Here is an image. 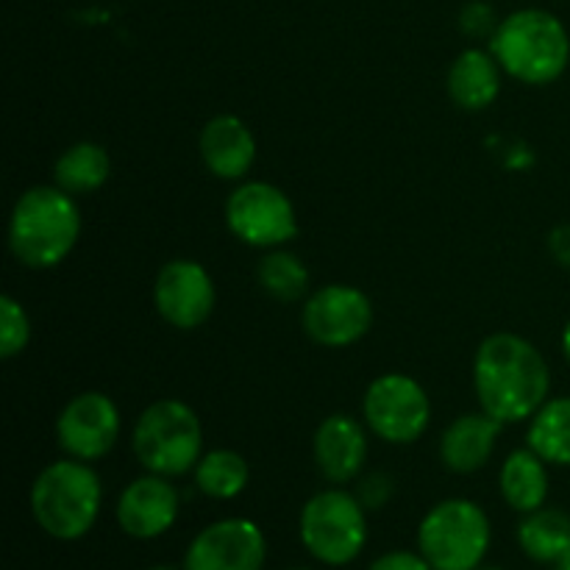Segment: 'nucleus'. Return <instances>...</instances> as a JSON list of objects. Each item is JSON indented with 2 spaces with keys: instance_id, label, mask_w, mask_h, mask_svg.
<instances>
[{
  "instance_id": "f257e3e1",
  "label": "nucleus",
  "mask_w": 570,
  "mask_h": 570,
  "mask_svg": "<svg viewBox=\"0 0 570 570\" xmlns=\"http://www.w3.org/2000/svg\"><path fill=\"white\" fill-rule=\"evenodd\" d=\"M473 387L482 412L504 426L532 421L534 412L549 401V362L538 345L521 334H490L473 356Z\"/></svg>"
},
{
  "instance_id": "f03ea898",
  "label": "nucleus",
  "mask_w": 570,
  "mask_h": 570,
  "mask_svg": "<svg viewBox=\"0 0 570 570\" xmlns=\"http://www.w3.org/2000/svg\"><path fill=\"white\" fill-rule=\"evenodd\" d=\"M81 237L76 195L61 187L26 189L9 217V250L22 267L50 271L61 265Z\"/></svg>"
},
{
  "instance_id": "7ed1b4c3",
  "label": "nucleus",
  "mask_w": 570,
  "mask_h": 570,
  "mask_svg": "<svg viewBox=\"0 0 570 570\" xmlns=\"http://www.w3.org/2000/svg\"><path fill=\"white\" fill-rule=\"evenodd\" d=\"M490 53L515 81L546 87L568 70V28L560 17L546 9L512 11L490 37Z\"/></svg>"
},
{
  "instance_id": "20e7f679",
  "label": "nucleus",
  "mask_w": 570,
  "mask_h": 570,
  "mask_svg": "<svg viewBox=\"0 0 570 570\" xmlns=\"http://www.w3.org/2000/svg\"><path fill=\"white\" fill-rule=\"evenodd\" d=\"M31 515L48 538L72 543L92 532L104 504V484L89 462H50L31 484Z\"/></svg>"
},
{
  "instance_id": "39448f33",
  "label": "nucleus",
  "mask_w": 570,
  "mask_h": 570,
  "mask_svg": "<svg viewBox=\"0 0 570 570\" xmlns=\"http://www.w3.org/2000/svg\"><path fill=\"white\" fill-rule=\"evenodd\" d=\"M131 451L139 465L156 476L176 479L195 471L204 456V426L189 404L161 399L145 406L131 434Z\"/></svg>"
},
{
  "instance_id": "423d86ee",
  "label": "nucleus",
  "mask_w": 570,
  "mask_h": 570,
  "mask_svg": "<svg viewBox=\"0 0 570 570\" xmlns=\"http://www.w3.org/2000/svg\"><path fill=\"white\" fill-rule=\"evenodd\" d=\"M493 527L476 501L445 499L423 515L417 551L434 570H473L484 562Z\"/></svg>"
},
{
  "instance_id": "0eeeda50",
  "label": "nucleus",
  "mask_w": 570,
  "mask_h": 570,
  "mask_svg": "<svg viewBox=\"0 0 570 570\" xmlns=\"http://www.w3.org/2000/svg\"><path fill=\"white\" fill-rule=\"evenodd\" d=\"M298 534L312 560L328 568H345L365 551L367 510L348 490H321L304 504Z\"/></svg>"
},
{
  "instance_id": "6e6552de",
  "label": "nucleus",
  "mask_w": 570,
  "mask_h": 570,
  "mask_svg": "<svg viewBox=\"0 0 570 570\" xmlns=\"http://www.w3.org/2000/svg\"><path fill=\"white\" fill-rule=\"evenodd\" d=\"M362 417L379 440L390 445H412L426 434L432 404L417 379L406 373H384L373 379L362 399Z\"/></svg>"
},
{
  "instance_id": "1a4fd4ad",
  "label": "nucleus",
  "mask_w": 570,
  "mask_h": 570,
  "mask_svg": "<svg viewBox=\"0 0 570 570\" xmlns=\"http://www.w3.org/2000/svg\"><path fill=\"white\" fill-rule=\"evenodd\" d=\"M226 226L250 248H282L298 234L295 206L284 189L267 181H245L226 198Z\"/></svg>"
},
{
  "instance_id": "9d476101",
  "label": "nucleus",
  "mask_w": 570,
  "mask_h": 570,
  "mask_svg": "<svg viewBox=\"0 0 570 570\" xmlns=\"http://www.w3.org/2000/svg\"><path fill=\"white\" fill-rule=\"evenodd\" d=\"M301 326L323 348H348L373 326V304L351 284H326L304 301Z\"/></svg>"
},
{
  "instance_id": "9b49d317",
  "label": "nucleus",
  "mask_w": 570,
  "mask_h": 570,
  "mask_svg": "<svg viewBox=\"0 0 570 570\" xmlns=\"http://www.w3.org/2000/svg\"><path fill=\"white\" fill-rule=\"evenodd\" d=\"M120 438V410L98 390L78 393L56 417V443L67 456L81 462L104 460Z\"/></svg>"
},
{
  "instance_id": "f8f14e48",
  "label": "nucleus",
  "mask_w": 570,
  "mask_h": 570,
  "mask_svg": "<svg viewBox=\"0 0 570 570\" xmlns=\"http://www.w3.org/2000/svg\"><path fill=\"white\" fill-rule=\"evenodd\" d=\"M267 540L259 523L248 518H223L209 523L184 551V570H262Z\"/></svg>"
},
{
  "instance_id": "ddd939ff",
  "label": "nucleus",
  "mask_w": 570,
  "mask_h": 570,
  "mask_svg": "<svg viewBox=\"0 0 570 570\" xmlns=\"http://www.w3.org/2000/svg\"><path fill=\"white\" fill-rule=\"evenodd\" d=\"M154 304L167 326L193 332L204 326L215 312V282L200 262L173 259L156 273Z\"/></svg>"
},
{
  "instance_id": "4468645a",
  "label": "nucleus",
  "mask_w": 570,
  "mask_h": 570,
  "mask_svg": "<svg viewBox=\"0 0 570 570\" xmlns=\"http://www.w3.org/2000/svg\"><path fill=\"white\" fill-rule=\"evenodd\" d=\"M181 512L176 484L167 476L145 473L126 484L117 499V523L134 540H156L170 532Z\"/></svg>"
},
{
  "instance_id": "2eb2a0df",
  "label": "nucleus",
  "mask_w": 570,
  "mask_h": 570,
  "mask_svg": "<svg viewBox=\"0 0 570 570\" xmlns=\"http://www.w3.org/2000/svg\"><path fill=\"white\" fill-rule=\"evenodd\" d=\"M312 456L321 476L332 484H348L362 473L367 460V434L356 417L337 412L317 426Z\"/></svg>"
},
{
  "instance_id": "dca6fc26",
  "label": "nucleus",
  "mask_w": 570,
  "mask_h": 570,
  "mask_svg": "<svg viewBox=\"0 0 570 570\" xmlns=\"http://www.w3.org/2000/svg\"><path fill=\"white\" fill-rule=\"evenodd\" d=\"M206 170L223 181H239L256 161V139L237 115H217L204 126L198 139Z\"/></svg>"
},
{
  "instance_id": "f3484780",
  "label": "nucleus",
  "mask_w": 570,
  "mask_h": 570,
  "mask_svg": "<svg viewBox=\"0 0 570 570\" xmlns=\"http://www.w3.org/2000/svg\"><path fill=\"white\" fill-rule=\"evenodd\" d=\"M501 429L504 423L490 417L488 412H468L454 417L440 438V460L460 476L482 471L493 456Z\"/></svg>"
},
{
  "instance_id": "a211bd4d",
  "label": "nucleus",
  "mask_w": 570,
  "mask_h": 570,
  "mask_svg": "<svg viewBox=\"0 0 570 570\" xmlns=\"http://www.w3.org/2000/svg\"><path fill=\"white\" fill-rule=\"evenodd\" d=\"M445 87L460 109L484 111L501 92V65L490 50L468 48L451 65Z\"/></svg>"
},
{
  "instance_id": "6ab92c4d",
  "label": "nucleus",
  "mask_w": 570,
  "mask_h": 570,
  "mask_svg": "<svg viewBox=\"0 0 570 570\" xmlns=\"http://www.w3.org/2000/svg\"><path fill=\"white\" fill-rule=\"evenodd\" d=\"M499 490L504 495L507 507L521 515L546 507L549 499V462L532 449L512 451L504 460L499 473Z\"/></svg>"
},
{
  "instance_id": "aec40b11",
  "label": "nucleus",
  "mask_w": 570,
  "mask_h": 570,
  "mask_svg": "<svg viewBox=\"0 0 570 570\" xmlns=\"http://www.w3.org/2000/svg\"><path fill=\"white\" fill-rule=\"evenodd\" d=\"M111 176V159L109 150L98 142H83L70 145L61 150L59 159L53 165V181L70 195H89L98 193Z\"/></svg>"
},
{
  "instance_id": "412c9836",
  "label": "nucleus",
  "mask_w": 570,
  "mask_h": 570,
  "mask_svg": "<svg viewBox=\"0 0 570 570\" xmlns=\"http://www.w3.org/2000/svg\"><path fill=\"white\" fill-rule=\"evenodd\" d=\"M518 546L529 560L554 566L570 549V515L557 507H540L529 512L518 523Z\"/></svg>"
},
{
  "instance_id": "4be33fe9",
  "label": "nucleus",
  "mask_w": 570,
  "mask_h": 570,
  "mask_svg": "<svg viewBox=\"0 0 570 570\" xmlns=\"http://www.w3.org/2000/svg\"><path fill=\"white\" fill-rule=\"evenodd\" d=\"M527 445L549 465L570 468V395L549 399L534 412Z\"/></svg>"
},
{
  "instance_id": "5701e85b",
  "label": "nucleus",
  "mask_w": 570,
  "mask_h": 570,
  "mask_svg": "<svg viewBox=\"0 0 570 570\" xmlns=\"http://www.w3.org/2000/svg\"><path fill=\"white\" fill-rule=\"evenodd\" d=\"M195 488L215 501H232L248 488L250 468L239 451L215 449L206 451L195 465Z\"/></svg>"
},
{
  "instance_id": "b1692460",
  "label": "nucleus",
  "mask_w": 570,
  "mask_h": 570,
  "mask_svg": "<svg viewBox=\"0 0 570 570\" xmlns=\"http://www.w3.org/2000/svg\"><path fill=\"white\" fill-rule=\"evenodd\" d=\"M256 278L259 287L282 304H295L309 293V267L301 262V256L282 248H273L271 254L262 256Z\"/></svg>"
},
{
  "instance_id": "393cba45",
  "label": "nucleus",
  "mask_w": 570,
  "mask_h": 570,
  "mask_svg": "<svg viewBox=\"0 0 570 570\" xmlns=\"http://www.w3.org/2000/svg\"><path fill=\"white\" fill-rule=\"evenodd\" d=\"M31 340V321L26 306L11 295H0V356L14 360L28 348Z\"/></svg>"
},
{
  "instance_id": "a878e982",
  "label": "nucleus",
  "mask_w": 570,
  "mask_h": 570,
  "mask_svg": "<svg viewBox=\"0 0 570 570\" xmlns=\"http://www.w3.org/2000/svg\"><path fill=\"white\" fill-rule=\"evenodd\" d=\"M395 493V482L390 473L376 471V473H367V476L360 479L356 484V499L362 501L365 510H382V507L390 504Z\"/></svg>"
},
{
  "instance_id": "bb28decb",
  "label": "nucleus",
  "mask_w": 570,
  "mask_h": 570,
  "mask_svg": "<svg viewBox=\"0 0 570 570\" xmlns=\"http://www.w3.org/2000/svg\"><path fill=\"white\" fill-rule=\"evenodd\" d=\"M460 28L468 37H493L499 22H495L493 6H488L484 0H471L468 6H462L460 11Z\"/></svg>"
},
{
  "instance_id": "cd10ccee",
  "label": "nucleus",
  "mask_w": 570,
  "mask_h": 570,
  "mask_svg": "<svg viewBox=\"0 0 570 570\" xmlns=\"http://www.w3.org/2000/svg\"><path fill=\"white\" fill-rule=\"evenodd\" d=\"M367 570H434L421 551H387L371 562Z\"/></svg>"
},
{
  "instance_id": "c85d7f7f",
  "label": "nucleus",
  "mask_w": 570,
  "mask_h": 570,
  "mask_svg": "<svg viewBox=\"0 0 570 570\" xmlns=\"http://www.w3.org/2000/svg\"><path fill=\"white\" fill-rule=\"evenodd\" d=\"M549 254L557 265L570 271V223H562L549 234Z\"/></svg>"
},
{
  "instance_id": "c756f323",
  "label": "nucleus",
  "mask_w": 570,
  "mask_h": 570,
  "mask_svg": "<svg viewBox=\"0 0 570 570\" xmlns=\"http://www.w3.org/2000/svg\"><path fill=\"white\" fill-rule=\"evenodd\" d=\"M562 354H566V360L570 362V321L566 323V328H562Z\"/></svg>"
},
{
  "instance_id": "7c9ffc66",
  "label": "nucleus",
  "mask_w": 570,
  "mask_h": 570,
  "mask_svg": "<svg viewBox=\"0 0 570 570\" xmlns=\"http://www.w3.org/2000/svg\"><path fill=\"white\" fill-rule=\"evenodd\" d=\"M554 570H570V549L554 562Z\"/></svg>"
},
{
  "instance_id": "2f4dec72",
  "label": "nucleus",
  "mask_w": 570,
  "mask_h": 570,
  "mask_svg": "<svg viewBox=\"0 0 570 570\" xmlns=\"http://www.w3.org/2000/svg\"><path fill=\"white\" fill-rule=\"evenodd\" d=\"M145 570H178V568H173V566H150V568H145Z\"/></svg>"
},
{
  "instance_id": "473e14b6",
  "label": "nucleus",
  "mask_w": 570,
  "mask_h": 570,
  "mask_svg": "<svg viewBox=\"0 0 570 570\" xmlns=\"http://www.w3.org/2000/svg\"><path fill=\"white\" fill-rule=\"evenodd\" d=\"M473 570H501V568H493V566H490V568H488V566H479V568H473Z\"/></svg>"
},
{
  "instance_id": "72a5a7b5",
  "label": "nucleus",
  "mask_w": 570,
  "mask_h": 570,
  "mask_svg": "<svg viewBox=\"0 0 570 570\" xmlns=\"http://www.w3.org/2000/svg\"><path fill=\"white\" fill-rule=\"evenodd\" d=\"M289 570H312V568H289Z\"/></svg>"
}]
</instances>
